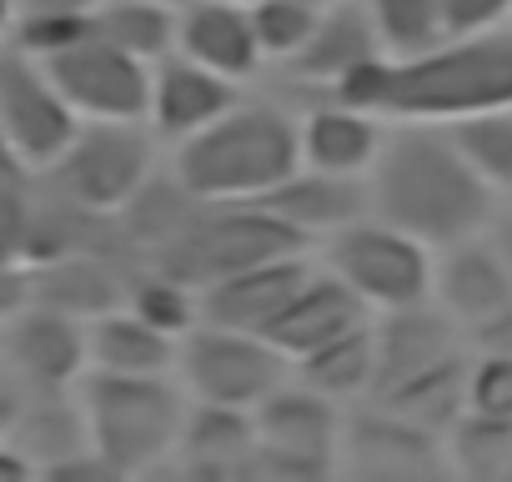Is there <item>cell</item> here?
<instances>
[{
  "label": "cell",
  "instance_id": "cell-5",
  "mask_svg": "<svg viewBox=\"0 0 512 482\" xmlns=\"http://www.w3.org/2000/svg\"><path fill=\"white\" fill-rule=\"evenodd\" d=\"M287 252H307V241L287 221H277L262 201H196L186 221L156 247V267L201 292L226 272Z\"/></svg>",
  "mask_w": 512,
  "mask_h": 482
},
{
  "label": "cell",
  "instance_id": "cell-21",
  "mask_svg": "<svg viewBox=\"0 0 512 482\" xmlns=\"http://www.w3.org/2000/svg\"><path fill=\"white\" fill-rule=\"evenodd\" d=\"M377 56H387L382 51V41H377V31H372V16H367V6H327L322 16H317V31H312V41L287 61L297 76H307V81H327V86H337L342 76H352L357 66H367V61H377Z\"/></svg>",
  "mask_w": 512,
  "mask_h": 482
},
{
  "label": "cell",
  "instance_id": "cell-31",
  "mask_svg": "<svg viewBox=\"0 0 512 482\" xmlns=\"http://www.w3.org/2000/svg\"><path fill=\"white\" fill-rule=\"evenodd\" d=\"M452 452L467 472H487V477H507V462H512V422H497V417H477V412H457L452 417Z\"/></svg>",
  "mask_w": 512,
  "mask_h": 482
},
{
  "label": "cell",
  "instance_id": "cell-28",
  "mask_svg": "<svg viewBox=\"0 0 512 482\" xmlns=\"http://www.w3.org/2000/svg\"><path fill=\"white\" fill-rule=\"evenodd\" d=\"M367 16L387 56H422L447 41L437 0H367Z\"/></svg>",
  "mask_w": 512,
  "mask_h": 482
},
{
  "label": "cell",
  "instance_id": "cell-35",
  "mask_svg": "<svg viewBox=\"0 0 512 482\" xmlns=\"http://www.w3.org/2000/svg\"><path fill=\"white\" fill-rule=\"evenodd\" d=\"M31 302V272L21 262H0V327Z\"/></svg>",
  "mask_w": 512,
  "mask_h": 482
},
{
  "label": "cell",
  "instance_id": "cell-9",
  "mask_svg": "<svg viewBox=\"0 0 512 482\" xmlns=\"http://www.w3.org/2000/svg\"><path fill=\"white\" fill-rule=\"evenodd\" d=\"M76 126H81V116L71 111V101L61 96L51 71L36 56L16 51L11 41L0 46V136H6L16 166L26 176L46 171L66 151Z\"/></svg>",
  "mask_w": 512,
  "mask_h": 482
},
{
  "label": "cell",
  "instance_id": "cell-38",
  "mask_svg": "<svg viewBox=\"0 0 512 482\" xmlns=\"http://www.w3.org/2000/svg\"><path fill=\"white\" fill-rule=\"evenodd\" d=\"M492 247H497V257H502V267H507V277H512V221H497Z\"/></svg>",
  "mask_w": 512,
  "mask_h": 482
},
{
  "label": "cell",
  "instance_id": "cell-17",
  "mask_svg": "<svg viewBox=\"0 0 512 482\" xmlns=\"http://www.w3.org/2000/svg\"><path fill=\"white\" fill-rule=\"evenodd\" d=\"M357 322H367L362 297H357L342 277H332L327 267H317V272L292 292V302L272 317V327H267L262 337H267L287 362H297V357L317 352L322 342H332L337 332H347V327H357Z\"/></svg>",
  "mask_w": 512,
  "mask_h": 482
},
{
  "label": "cell",
  "instance_id": "cell-7",
  "mask_svg": "<svg viewBox=\"0 0 512 482\" xmlns=\"http://www.w3.org/2000/svg\"><path fill=\"white\" fill-rule=\"evenodd\" d=\"M327 272L382 317L432 302V247L382 216H357L327 236Z\"/></svg>",
  "mask_w": 512,
  "mask_h": 482
},
{
  "label": "cell",
  "instance_id": "cell-40",
  "mask_svg": "<svg viewBox=\"0 0 512 482\" xmlns=\"http://www.w3.org/2000/svg\"><path fill=\"white\" fill-rule=\"evenodd\" d=\"M11 21H16V0H0V46L11 36Z\"/></svg>",
  "mask_w": 512,
  "mask_h": 482
},
{
  "label": "cell",
  "instance_id": "cell-27",
  "mask_svg": "<svg viewBox=\"0 0 512 482\" xmlns=\"http://www.w3.org/2000/svg\"><path fill=\"white\" fill-rule=\"evenodd\" d=\"M447 131L492 191H512V111L462 116V121H447Z\"/></svg>",
  "mask_w": 512,
  "mask_h": 482
},
{
  "label": "cell",
  "instance_id": "cell-3",
  "mask_svg": "<svg viewBox=\"0 0 512 482\" xmlns=\"http://www.w3.org/2000/svg\"><path fill=\"white\" fill-rule=\"evenodd\" d=\"M302 166L297 121L267 101H236L176 141V186L191 201H262Z\"/></svg>",
  "mask_w": 512,
  "mask_h": 482
},
{
  "label": "cell",
  "instance_id": "cell-41",
  "mask_svg": "<svg viewBox=\"0 0 512 482\" xmlns=\"http://www.w3.org/2000/svg\"><path fill=\"white\" fill-rule=\"evenodd\" d=\"M302 6H312V11H327V6H337V0H302Z\"/></svg>",
  "mask_w": 512,
  "mask_h": 482
},
{
  "label": "cell",
  "instance_id": "cell-19",
  "mask_svg": "<svg viewBox=\"0 0 512 482\" xmlns=\"http://www.w3.org/2000/svg\"><path fill=\"white\" fill-rule=\"evenodd\" d=\"M297 141H302L307 166L337 171V176H367L382 151V116L327 96L297 121Z\"/></svg>",
  "mask_w": 512,
  "mask_h": 482
},
{
  "label": "cell",
  "instance_id": "cell-14",
  "mask_svg": "<svg viewBox=\"0 0 512 482\" xmlns=\"http://www.w3.org/2000/svg\"><path fill=\"white\" fill-rule=\"evenodd\" d=\"M241 96H236V81L186 61L181 51L161 56L151 66V101H146V126L161 136V141H186L191 131L211 126L221 111H231Z\"/></svg>",
  "mask_w": 512,
  "mask_h": 482
},
{
  "label": "cell",
  "instance_id": "cell-30",
  "mask_svg": "<svg viewBox=\"0 0 512 482\" xmlns=\"http://www.w3.org/2000/svg\"><path fill=\"white\" fill-rule=\"evenodd\" d=\"M91 31H96V11L91 16H81V11H16L6 41L36 61H51V56L71 51L76 41H86Z\"/></svg>",
  "mask_w": 512,
  "mask_h": 482
},
{
  "label": "cell",
  "instance_id": "cell-13",
  "mask_svg": "<svg viewBox=\"0 0 512 482\" xmlns=\"http://www.w3.org/2000/svg\"><path fill=\"white\" fill-rule=\"evenodd\" d=\"M312 272L317 267L307 262V252H287V257H267V262H251L241 272H226V277L201 287V322L241 327V332H267L272 317L292 302V292Z\"/></svg>",
  "mask_w": 512,
  "mask_h": 482
},
{
  "label": "cell",
  "instance_id": "cell-16",
  "mask_svg": "<svg viewBox=\"0 0 512 482\" xmlns=\"http://www.w3.org/2000/svg\"><path fill=\"white\" fill-rule=\"evenodd\" d=\"M262 206L287 221L307 247H312V236H332L342 231L347 221L367 216V181L362 176H337V171H317V166H297L287 181H277Z\"/></svg>",
  "mask_w": 512,
  "mask_h": 482
},
{
  "label": "cell",
  "instance_id": "cell-24",
  "mask_svg": "<svg viewBox=\"0 0 512 482\" xmlns=\"http://www.w3.org/2000/svg\"><path fill=\"white\" fill-rule=\"evenodd\" d=\"M96 36H106L111 46L156 66L161 56L176 51V6H161V0H101Z\"/></svg>",
  "mask_w": 512,
  "mask_h": 482
},
{
  "label": "cell",
  "instance_id": "cell-23",
  "mask_svg": "<svg viewBox=\"0 0 512 482\" xmlns=\"http://www.w3.org/2000/svg\"><path fill=\"white\" fill-rule=\"evenodd\" d=\"M292 367H297V382L317 387L332 402L362 397V392H372V377H377V327L357 322V327L337 332L332 342H322L317 352L297 357Z\"/></svg>",
  "mask_w": 512,
  "mask_h": 482
},
{
  "label": "cell",
  "instance_id": "cell-29",
  "mask_svg": "<svg viewBox=\"0 0 512 482\" xmlns=\"http://www.w3.org/2000/svg\"><path fill=\"white\" fill-rule=\"evenodd\" d=\"M317 16L302 0H256L251 6V31H256V46H262V61H292L312 31H317Z\"/></svg>",
  "mask_w": 512,
  "mask_h": 482
},
{
  "label": "cell",
  "instance_id": "cell-15",
  "mask_svg": "<svg viewBox=\"0 0 512 482\" xmlns=\"http://www.w3.org/2000/svg\"><path fill=\"white\" fill-rule=\"evenodd\" d=\"M176 51L226 81H251L262 66V46L251 31V6L231 0H186L176 11Z\"/></svg>",
  "mask_w": 512,
  "mask_h": 482
},
{
  "label": "cell",
  "instance_id": "cell-11",
  "mask_svg": "<svg viewBox=\"0 0 512 482\" xmlns=\"http://www.w3.org/2000/svg\"><path fill=\"white\" fill-rule=\"evenodd\" d=\"M51 71V81L61 86V96L71 101V111L81 121H146V101H151V66L136 61L131 51L111 46L106 36H86L71 51L41 61Z\"/></svg>",
  "mask_w": 512,
  "mask_h": 482
},
{
  "label": "cell",
  "instance_id": "cell-43",
  "mask_svg": "<svg viewBox=\"0 0 512 482\" xmlns=\"http://www.w3.org/2000/svg\"><path fill=\"white\" fill-rule=\"evenodd\" d=\"M231 6H256V0H231Z\"/></svg>",
  "mask_w": 512,
  "mask_h": 482
},
{
  "label": "cell",
  "instance_id": "cell-10",
  "mask_svg": "<svg viewBox=\"0 0 512 482\" xmlns=\"http://www.w3.org/2000/svg\"><path fill=\"white\" fill-rule=\"evenodd\" d=\"M256 447L246 452V467L267 472H327L332 452L342 442V412L332 397H322L307 382H282L251 407Z\"/></svg>",
  "mask_w": 512,
  "mask_h": 482
},
{
  "label": "cell",
  "instance_id": "cell-1",
  "mask_svg": "<svg viewBox=\"0 0 512 482\" xmlns=\"http://www.w3.org/2000/svg\"><path fill=\"white\" fill-rule=\"evenodd\" d=\"M337 101L382 121H462L512 111V26L447 36L422 56H377L332 86Z\"/></svg>",
  "mask_w": 512,
  "mask_h": 482
},
{
  "label": "cell",
  "instance_id": "cell-36",
  "mask_svg": "<svg viewBox=\"0 0 512 482\" xmlns=\"http://www.w3.org/2000/svg\"><path fill=\"white\" fill-rule=\"evenodd\" d=\"M472 337H477V347H482V352H502V357H512V302H507V307H497L487 322H477V327H472Z\"/></svg>",
  "mask_w": 512,
  "mask_h": 482
},
{
  "label": "cell",
  "instance_id": "cell-22",
  "mask_svg": "<svg viewBox=\"0 0 512 482\" xmlns=\"http://www.w3.org/2000/svg\"><path fill=\"white\" fill-rule=\"evenodd\" d=\"M31 302H46L76 322H91L111 307L126 302V287H116V277L81 252H56L41 262V277H31Z\"/></svg>",
  "mask_w": 512,
  "mask_h": 482
},
{
  "label": "cell",
  "instance_id": "cell-20",
  "mask_svg": "<svg viewBox=\"0 0 512 482\" xmlns=\"http://www.w3.org/2000/svg\"><path fill=\"white\" fill-rule=\"evenodd\" d=\"M86 372H126V377H166L176 367V342L141 322L126 307H111L86 322Z\"/></svg>",
  "mask_w": 512,
  "mask_h": 482
},
{
  "label": "cell",
  "instance_id": "cell-37",
  "mask_svg": "<svg viewBox=\"0 0 512 482\" xmlns=\"http://www.w3.org/2000/svg\"><path fill=\"white\" fill-rule=\"evenodd\" d=\"M101 0H16V11H81L91 16Z\"/></svg>",
  "mask_w": 512,
  "mask_h": 482
},
{
  "label": "cell",
  "instance_id": "cell-42",
  "mask_svg": "<svg viewBox=\"0 0 512 482\" xmlns=\"http://www.w3.org/2000/svg\"><path fill=\"white\" fill-rule=\"evenodd\" d=\"M161 6H176V11H181V6H186V0H161Z\"/></svg>",
  "mask_w": 512,
  "mask_h": 482
},
{
  "label": "cell",
  "instance_id": "cell-34",
  "mask_svg": "<svg viewBox=\"0 0 512 482\" xmlns=\"http://www.w3.org/2000/svg\"><path fill=\"white\" fill-rule=\"evenodd\" d=\"M442 11V31L447 36H477V31H497L512 16V0H437Z\"/></svg>",
  "mask_w": 512,
  "mask_h": 482
},
{
  "label": "cell",
  "instance_id": "cell-6",
  "mask_svg": "<svg viewBox=\"0 0 512 482\" xmlns=\"http://www.w3.org/2000/svg\"><path fill=\"white\" fill-rule=\"evenodd\" d=\"M151 161H156V131L146 121H81L66 151L41 176L71 211L111 216L146 191Z\"/></svg>",
  "mask_w": 512,
  "mask_h": 482
},
{
  "label": "cell",
  "instance_id": "cell-25",
  "mask_svg": "<svg viewBox=\"0 0 512 482\" xmlns=\"http://www.w3.org/2000/svg\"><path fill=\"white\" fill-rule=\"evenodd\" d=\"M251 447H256V422L246 407H216V402L186 407L181 452H191L201 467H246Z\"/></svg>",
  "mask_w": 512,
  "mask_h": 482
},
{
  "label": "cell",
  "instance_id": "cell-33",
  "mask_svg": "<svg viewBox=\"0 0 512 482\" xmlns=\"http://www.w3.org/2000/svg\"><path fill=\"white\" fill-rule=\"evenodd\" d=\"M36 206L26 201L21 176H0V262H31Z\"/></svg>",
  "mask_w": 512,
  "mask_h": 482
},
{
  "label": "cell",
  "instance_id": "cell-4",
  "mask_svg": "<svg viewBox=\"0 0 512 482\" xmlns=\"http://www.w3.org/2000/svg\"><path fill=\"white\" fill-rule=\"evenodd\" d=\"M186 407H191V397L171 377H126V372H86L81 377L86 442L116 477L146 472L166 452H176Z\"/></svg>",
  "mask_w": 512,
  "mask_h": 482
},
{
  "label": "cell",
  "instance_id": "cell-12",
  "mask_svg": "<svg viewBox=\"0 0 512 482\" xmlns=\"http://www.w3.org/2000/svg\"><path fill=\"white\" fill-rule=\"evenodd\" d=\"M6 357L31 387L66 392L91 367L86 362V322H76L46 302H26L6 322Z\"/></svg>",
  "mask_w": 512,
  "mask_h": 482
},
{
  "label": "cell",
  "instance_id": "cell-26",
  "mask_svg": "<svg viewBox=\"0 0 512 482\" xmlns=\"http://www.w3.org/2000/svg\"><path fill=\"white\" fill-rule=\"evenodd\" d=\"M126 312H136L141 322H151L156 332H166L171 342H181L196 322H201V292L171 272H151V277H136V287H126Z\"/></svg>",
  "mask_w": 512,
  "mask_h": 482
},
{
  "label": "cell",
  "instance_id": "cell-18",
  "mask_svg": "<svg viewBox=\"0 0 512 482\" xmlns=\"http://www.w3.org/2000/svg\"><path fill=\"white\" fill-rule=\"evenodd\" d=\"M432 297L452 322L477 327L497 307L512 302V277H507L497 247H482L477 236H467V241L442 247V262H432Z\"/></svg>",
  "mask_w": 512,
  "mask_h": 482
},
{
  "label": "cell",
  "instance_id": "cell-39",
  "mask_svg": "<svg viewBox=\"0 0 512 482\" xmlns=\"http://www.w3.org/2000/svg\"><path fill=\"white\" fill-rule=\"evenodd\" d=\"M0 176H21V181H26V171L16 166V156H11V146H6V136H0Z\"/></svg>",
  "mask_w": 512,
  "mask_h": 482
},
{
  "label": "cell",
  "instance_id": "cell-32",
  "mask_svg": "<svg viewBox=\"0 0 512 482\" xmlns=\"http://www.w3.org/2000/svg\"><path fill=\"white\" fill-rule=\"evenodd\" d=\"M462 407L477 412V417L512 422V357H502V352H482L477 362H467V377H462Z\"/></svg>",
  "mask_w": 512,
  "mask_h": 482
},
{
  "label": "cell",
  "instance_id": "cell-44",
  "mask_svg": "<svg viewBox=\"0 0 512 482\" xmlns=\"http://www.w3.org/2000/svg\"><path fill=\"white\" fill-rule=\"evenodd\" d=\"M507 477H512V462H507Z\"/></svg>",
  "mask_w": 512,
  "mask_h": 482
},
{
  "label": "cell",
  "instance_id": "cell-2",
  "mask_svg": "<svg viewBox=\"0 0 512 482\" xmlns=\"http://www.w3.org/2000/svg\"><path fill=\"white\" fill-rule=\"evenodd\" d=\"M367 201L372 216L427 247H452L492 221V186L472 171L442 121H402V131L382 136L367 171Z\"/></svg>",
  "mask_w": 512,
  "mask_h": 482
},
{
  "label": "cell",
  "instance_id": "cell-8",
  "mask_svg": "<svg viewBox=\"0 0 512 482\" xmlns=\"http://www.w3.org/2000/svg\"><path fill=\"white\" fill-rule=\"evenodd\" d=\"M176 372L191 402H216V407H256L267 392H277L292 372V362L262 337L241 327H216L196 322L176 342Z\"/></svg>",
  "mask_w": 512,
  "mask_h": 482
}]
</instances>
